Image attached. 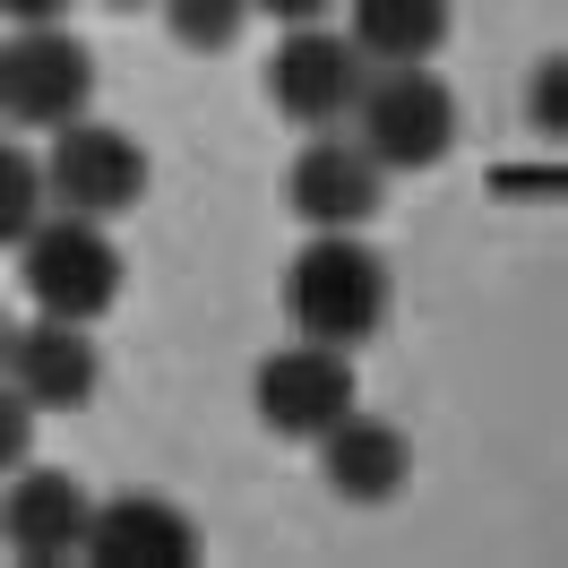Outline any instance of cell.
<instances>
[{"label": "cell", "mask_w": 568, "mask_h": 568, "mask_svg": "<svg viewBox=\"0 0 568 568\" xmlns=\"http://www.w3.org/2000/svg\"><path fill=\"white\" fill-rule=\"evenodd\" d=\"M388 302H396L388 267H379V250L362 233H311V250H293V267H284V320H293V336L336 345V354L371 345L388 327Z\"/></svg>", "instance_id": "cell-1"}, {"label": "cell", "mask_w": 568, "mask_h": 568, "mask_svg": "<svg viewBox=\"0 0 568 568\" xmlns=\"http://www.w3.org/2000/svg\"><path fill=\"white\" fill-rule=\"evenodd\" d=\"M354 139L379 173H430L448 146H457V95L430 61H388V70L362 78L354 95Z\"/></svg>", "instance_id": "cell-2"}, {"label": "cell", "mask_w": 568, "mask_h": 568, "mask_svg": "<svg viewBox=\"0 0 568 568\" xmlns=\"http://www.w3.org/2000/svg\"><path fill=\"white\" fill-rule=\"evenodd\" d=\"M18 284L43 320H104L121 302V250L95 215H36L18 242Z\"/></svg>", "instance_id": "cell-3"}, {"label": "cell", "mask_w": 568, "mask_h": 568, "mask_svg": "<svg viewBox=\"0 0 568 568\" xmlns=\"http://www.w3.org/2000/svg\"><path fill=\"white\" fill-rule=\"evenodd\" d=\"M146 181H155V155H146L130 130H112V121H61L52 130V155H43V199L61 215H95V224H112V215H130L146 199Z\"/></svg>", "instance_id": "cell-4"}, {"label": "cell", "mask_w": 568, "mask_h": 568, "mask_svg": "<svg viewBox=\"0 0 568 568\" xmlns=\"http://www.w3.org/2000/svg\"><path fill=\"white\" fill-rule=\"evenodd\" d=\"M87 104H95V52L70 27H18V36L0 43V121L52 139Z\"/></svg>", "instance_id": "cell-5"}, {"label": "cell", "mask_w": 568, "mask_h": 568, "mask_svg": "<svg viewBox=\"0 0 568 568\" xmlns=\"http://www.w3.org/2000/svg\"><path fill=\"white\" fill-rule=\"evenodd\" d=\"M250 405H258V423L276 430V439H320L336 414H354V405H362L354 354L293 336V345H276V354L258 362V379H250Z\"/></svg>", "instance_id": "cell-6"}, {"label": "cell", "mask_w": 568, "mask_h": 568, "mask_svg": "<svg viewBox=\"0 0 568 568\" xmlns=\"http://www.w3.org/2000/svg\"><path fill=\"white\" fill-rule=\"evenodd\" d=\"M362 78L371 61L354 52V36H336V27H284L276 61H267V95H276L284 121H302V130H336L345 112H354Z\"/></svg>", "instance_id": "cell-7"}, {"label": "cell", "mask_w": 568, "mask_h": 568, "mask_svg": "<svg viewBox=\"0 0 568 568\" xmlns=\"http://www.w3.org/2000/svg\"><path fill=\"white\" fill-rule=\"evenodd\" d=\"M284 207L302 215V233H362L371 215L388 207V173L362 155V139H327L311 130V146L284 173Z\"/></svg>", "instance_id": "cell-8"}, {"label": "cell", "mask_w": 568, "mask_h": 568, "mask_svg": "<svg viewBox=\"0 0 568 568\" xmlns=\"http://www.w3.org/2000/svg\"><path fill=\"white\" fill-rule=\"evenodd\" d=\"M87 517H95V499L61 465H18L9 491H0V542H9V560H27V568L78 560L87 551Z\"/></svg>", "instance_id": "cell-9"}, {"label": "cell", "mask_w": 568, "mask_h": 568, "mask_svg": "<svg viewBox=\"0 0 568 568\" xmlns=\"http://www.w3.org/2000/svg\"><path fill=\"white\" fill-rule=\"evenodd\" d=\"M0 379L27 396L36 414H87L95 388H104V354H95L87 320H36V327H9Z\"/></svg>", "instance_id": "cell-10"}, {"label": "cell", "mask_w": 568, "mask_h": 568, "mask_svg": "<svg viewBox=\"0 0 568 568\" xmlns=\"http://www.w3.org/2000/svg\"><path fill=\"white\" fill-rule=\"evenodd\" d=\"M78 560H95V568H190L199 560V526L164 491H121L87 517V551Z\"/></svg>", "instance_id": "cell-11"}, {"label": "cell", "mask_w": 568, "mask_h": 568, "mask_svg": "<svg viewBox=\"0 0 568 568\" xmlns=\"http://www.w3.org/2000/svg\"><path fill=\"white\" fill-rule=\"evenodd\" d=\"M320 448V474L336 499H354V508H379V499H396L405 483H414V439L388 423V414H336V423L311 439Z\"/></svg>", "instance_id": "cell-12"}, {"label": "cell", "mask_w": 568, "mask_h": 568, "mask_svg": "<svg viewBox=\"0 0 568 568\" xmlns=\"http://www.w3.org/2000/svg\"><path fill=\"white\" fill-rule=\"evenodd\" d=\"M345 36H354V52L371 70H388V61H439V43H448V0H354Z\"/></svg>", "instance_id": "cell-13"}, {"label": "cell", "mask_w": 568, "mask_h": 568, "mask_svg": "<svg viewBox=\"0 0 568 568\" xmlns=\"http://www.w3.org/2000/svg\"><path fill=\"white\" fill-rule=\"evenodd\" d=\"M36 215H43V164L27 146H0V250L27 242Z\"/></svg>", "instance_id": "cell-14"}, {"label": "cell", "mask_w": 568, "mask_h": 568, "mask_svg": "<svg viewBox=\"0 0 568 568\" xmlns=\"http://www.w3.org/2000/svg\"><path fill=\"white\" fill-rule=\"evenodd\" d=\"M155 9H164L173 43H190V52H224L250 18V0H155Z\"/></svg>", "instance_id": "cell-15"}, {"label": "cell", "mask_w": 568, "mask_h": 568, "mask_svg": "<svg viewBox=\"0 0 568 568\" xmlns=\"http://www.w3.org/2000/svg\"><path fill=\"white\" fill-rule=\"evenodd\" d=\"M27 448H36V405L0 379V474H18V465H27Z\"/></svg>", "instance_id": "cell-16"}, {"label": "cell", "mask_w": 568, "mask_h": 568, "mask_svg": "<svg viewBox=\"0 0 568 568\" xmlns=\"http://www.w3.org/2000/svg\"><path fill=\"white\" fill-rule=\"evenodd\" d=\"M568 112H560V61H542L534 70V130H560Z\"/></svg>", "instance_id": "cell-17"}, {"label": "cell", "mask_w": 568, "mask_h": 568, "mask_svg": "<svg viewBox=\"0 0 568 568\" xmlns=\"http://www.w3.org/2000/svg\"><path fill=\"white\" fill-rule=\"evenodd\" d=\"M0 18H9V27H61L70 0H0Z\"/></svg>", "instance_id": "cell-18"}, {"label": "cell", "mask_w": 568, "mask_h": 568, "mask_svg": "<svg viewBox=\"0 0 568 568\" xmlns=\"http://www.w3.org/2000/svg\"><path fill=\"white\" fill-rule=\"evenodd\" d=\"M250 9H267L276 27H320V18L336 9V0H250Z\"/></svg>", "instance_id": "cell-19"}, {"label": "cell", "mask_w": 568, "mask_h": 568, "mask_svg": "<svg viewBox=\"0 0 568 568\" xmlns=\"http://www.w3.org/2000/svg\"><path fill=\"white\" fill-rule=\"evenodd\" d=\"M0 354H9V302H0Z\"/></svg>", "instance_id": "cell-20"}, {"label": "cell", "mask_w": 568, "mask_h": 568, "mask_svg": "<svg viewBox=\"0 0 568 568\" xmlns=\"http://www.w3.org/2000/svg\"><path fill=\"white\" fill-rule=\"evenodd\" d=\"M104 9H155V0H104Z\"/></svg>", "instance_id": "cell-21"}]
</instances>
